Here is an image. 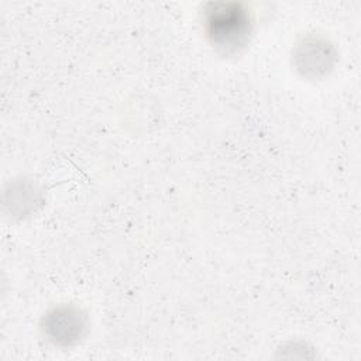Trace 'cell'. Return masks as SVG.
Listing matches in <instances>:
<instances>
[{
    "mask_svg": "<svg viewBox=\"0 0 361 361\" xmlns=\"http://www.w3.org/2000/svg\"><path fill=\"white\" fill-rule=\"evenodd\" d=\"M293 59L296 68L303 75L317 78L331 69L336 61V52L326 38L310 34L296 44Z\"/></svg>",
    "mask_w": 361,
    "mask_h": 361,
    "instance_id": "cell-3",
    "label": "cell"
},
{
    "mask_svg": "<svg viewBox=\"0 0 361 361\" xmlns=\"http://www.w3.org/2000/svg\"><path fill=\"white\" fill-rule=\"evenodd\" d=\"M203 24L213 45L223 51H235L248 39L251 14L243 3L210 1L203 8Z\"/></svg>",
    "mask_w": 361,
    "mask_h": 361,
    "instance_id": "cell-1",
    "label": "cell"
},
{
    "mask_svg": "<svg viewBox=\"0 0 361 361\" xmlns=\"http://www.w3.org/2000/svg\"><path fill=\"white\" fill-rule=\"evenodd\" d=\"M42 329L55 344L69 345L80 340L85 334L86 316L73 305H61L47 313Z\"/></svg>",
    "mask_w": 361,
    "mask_h": 361,
    "instance_id": "cell-2",
    "label": "cell"
}]
</instances>
